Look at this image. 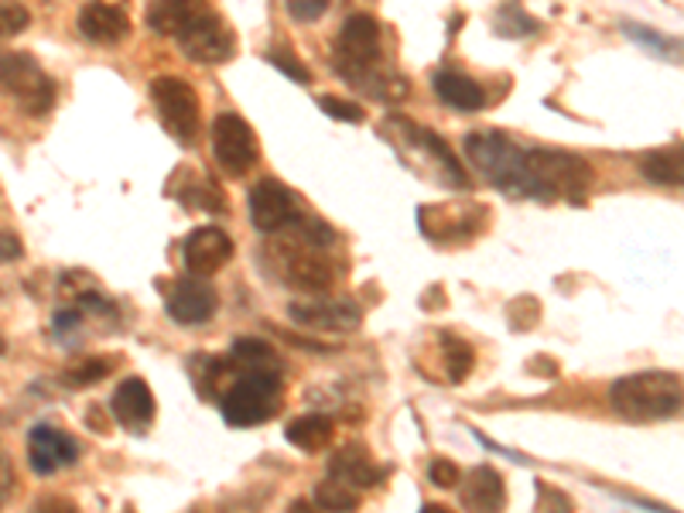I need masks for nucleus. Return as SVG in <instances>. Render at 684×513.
<instances>
[{
	"instance_id": "1",
	"label": "nucleus",
	"mask_w": 684,
	"mask_h": 513,
	"mask_svg": "<svg viewBox=\"0 0 684 513\" xmlns=\"http://www.w3.org/2000/svg\"><path fill=\"white\" fill-rule=\"evenodd\" d=\"M465 158L473 161V168L486 175L489 185H497L500 192L517 199H537V185L527 168V151L510 141L500 130H469L465 134Z\"/></svg>"
},
{
	"instance_id": "2",
	"label": "nucleus",
	"mask_w": 684,
	"mask_h": 513,
	"mask_svg": "<svg viewBox=\"0 0 684 513\" xmlns=\"http://www.w3.org/2000/svg\"><path fill=\"white\" fill-rule=\"evenodd\" d=\"M609 404L626 422H664L684 408V384L674 373H630L609 387Z\"/></svg>"
},
{
	"instance_id": "3",
	"label": "nucleus",
	"mask_w": 684,
	"mask_h": 513,
	"mask_svg": "<svg viewBox=\"0 0 684 513\" xmlns=\"http://www.w3.org/2000/svg\"><path fill=\"white\" fill-rule=\"evenodd\" d=\"M527 168L537 185V199L551 202L558 196L582 202V196L593 189L596 172L585 158L569 151H551V148H531L527 151Z\"/></svg>"
},
{
	"instance_id": "4",
	"label": "nucleus",
	"mask_w": 684,
	"mask_h": 513,
	"mask_svg": "<svg viewBox=\"0 0 684 513\" xmlns=\"http://www.w3.org/2000/svg\"><path fill=\"white\" fill-rule=\"evenodd\" d=\"M223 417L233 428H257L271 422L281 411V373L277 370H250L223 393Z\"/></svg>"
},
{
	"instance_id": "5",
	"label": "nucleus",
	"mask_w": 684,
	"mask_h": 513,
	"mask_svg": "<svg viewBox=\"0 0 684 513\" xmlns=\"http://www.w3.org/2000/svg\"><path fill=\"white\" fill-rule=\"evenodd\" d=\"M271 267L274 274L285 281L288 288L309 291V295H325L328 288L336 285V267L328 264V256L309 243H301L295 237L288 240H274L268 247Z\"/></svg>"
},
{
	"instance_id": "6",
	"label": "nucleus",
	"mask_w": 684,
	"mask_h": 513,
	"mask_svg": "<svg viewBox=\"0 0 684 513\" xmlns=\"http://www.w3.org/2000/svg\"><path fill=\"white\" fill-rule=\"evenodd\" d=\"M0 89L32 116L55 107V79L28 52H0Z\"/></svg>"
},
{
	"instance_id": "7",
	"label": "nucleus",
	"mask_w": 684,
	"mask_h": 513,
	"mask_svg": "<svg viewBox=\"0 0 684 513\" xmlns=\"http://www.w3.org/2000/svg\"><path fill=\"white\" fill-rule=\"evenodd\" d=\"M376 59H381V25L370 14H349L333 49L336 73L352 83H366Z\"/></svg>"
},
{
	"instance_id": "8",
	"label": "nucleus",
	"mask_w": 684,
	"mask_h": 513,
	"mask_svg": "<svg viewBox=\"0 0 684 513\" xmlns=\"http://www.w3.org/2000/svg\"><path fill=\"white\" fill-rule=\"evenodd\" d=\"M151 100L158 107L164 130H169L175 141L192 145L202 127L199 92L192 89V83H185L178 76H158L151 79Z\"/></svg>"
},
{
	"instance_id": "9",
	"label": "nucleus",
	"mask_w": 684,
	"mask_h": 513,
	"mask_svg": "<svg viewBox=\"0 0 684 513\" xmlns=\"http://www.w3.org/2000/svg\"><path fill=\"white\" fill-rule=\"evenodd\" d=\"M212 154L229 178H244L253 172L261 148H257V137L240 113H220L212 121Z\"/></svg>"
},
{
	"instance_id": "10",
	"label": "nucleus",
	"mask_w": 684,
	"mask_h": 513,
	"mask_svg": "<svg viewBox=\"0 0 684 513\" xmlns=\"http://www.w3.org/2000/svg\"><path fill=\"white\" fill-rule=\"evenodd\" d=\"M175 41L188 59L202 62V65L226 62V59H233V52H237V38H233V32L223 25L216 14H212V8L202 11Z\"/></svg>"
},
{
	"instance_id": "11",
	"label": "nucleus",
	"mask_w": 684,
	"mask_h": 513,
	"mask_svg": "<svg viewBox=\"0 0 684 513\" xmlns=\"http://www.w3.org/2000/svg\"><path fill=\"white\" fill-rule=\"evenodd\" d=\"M298 220V196L277 178H261L250 189V223L261 233H277Z\"/></svg>"
},
{
	"instance_id": "12",
	"label": "nucleus",
	"mask_w": 684,
	"mask_h": 513,
	"mask_svg": "<svg viewBox=\"0 0 684 513\" xmlns=\"http://www.w3.org/2000/svg\"><path fill=\"white\" fill-rule=\"evenodd\" d=\"M288 318L315 333H352L360 329L363 312L352 301L339 298H312V301H295L288 309Z\"/></svg>"
},
{
	"instance_id": "13",
	"label": "nucleus",
	"mask_w": 684,
	"mask_h": 513,
	"mask_svg": "<svg viewBox=\"0 0 684 513\" xmlns=\"http://www.w3.org/2000/svg\"><path fill=\"white\" fill-rule=\"evenodd\" d=\"M233 256V240L226 237V229L220 226H199L185 237L182 243V261L192 277H209Z\"/></svg>"
},
{
	"instance_id": "14",
	"label": "nucleus",
	"mask_w": 684,
	"mask_h": 513,
	"mask_svg": "<svg viewBox=\"0 0 684 513\" xmlns=\"http://www.w3.org/2000/svg\"><path fill=\"white\" fill-rule=\"evenodd\" d=\"M79 459V441L65 435L55 425H35L28 435V462L38 476H52L62 465H73Z\"/></svg>"
},
{
	"instance_id": "15",
	"label": "nucleus",
	"mask_w": 684,
	"mask_h": 513,
	"mask_svg": "<svg viewBox=\"0 0 684 513\" xmlns=\"http://www.w3.org/2000/svg\"><path fill=\"white\" fill-rule=\"evenodd\" d=\"M220 309V295L212 285H206V277H185L169 295V318L178 325H202L216 315Z\"/></svg>"
},
{
	"instance_id": "16",
	"label": "nucleus",
	"mask_w": 684,
	"mask_h": 513,
	"mask_svg": "<svg viewBox=\"0 0 684 513\" xmlns=\"http://www.w3.org/2000/svg\"><path fill=\"white\" fill-rule=\"evenodd\" d=\"M113 414L116 422L130 431H145L154 422V393L140 377H127L113 393Z\"/></svg>"
},
{
	"instance_id": "17",
	"label": "nucleus",
	"mask_w": 684,
	"mask_h": 513,
	"mask_svg": "<svg viewBox=\"0 0 684 513\" xmlns=\"http://www.w3.org/2000/svg\"><path fill=\"white\" fill-rule=\"evenodd\" d=\"M79 32L92 45H116L127 38L130 21H127V11L103 4V0H89L79 11Z\"/></svg>"
},
{
	"instance_id": "18",
	"label": "nucleus",
	"mask_w": 684,
	"mask_h": 513,
	"mask_svg": "<svg viewBox=\"0 0 684 513\" xmlns=\"http://www.w3.org/2000/svg\"><path fill=\"white\" fill-rule=\"evenodd\" d=\"M462 503L469 513H500L507 503L503 476L493 465H476L462 483Z\"/></svg>"
},
{
	"instance_id": "19",
	"label": "nucleus",
	"mask_w": 684,
	"mask_h": 513,
	"mask_svg": "<svg viewBox=\"0 0 684 513\" xmlns=\"http://www.w3.org/2000/svg\"><path fill=\"white\" fill-rule=\"evenodd\" d=\"M328 476L339 479L349 489H366V486L381 483L384 470L370 459V452L363 446H346L328 459Z\"/></svg>"
},
{
	"instance_id": "20",
	"label": "nucleus",
	"mask_w": 684,
	"mask_h": 513,
	"mask_svg": "<svg viewBox=\"0 0 684 513\" xmlns=\"http://www.w3.org/2000/svg\"><path fill=\"white\" fill-rule=\"evenodd\" d=\"M432 89H435V97L445 107L462 110V113H476V110L486 107V89L476 79H469L462 73H452V68H442V73H435Z\"/></svg>"
},
{
	"instance_id": "21",
	"label": "nucleus",
	"mask_w": 684,
	"mask_h": 513,
	"mask_svg": "<svg viewBox=\"0 0 684 513\" xmlns=\"http://www.w3.org/2000/svg\"><path fill=\"white\" fill-rule=\"evenodd\" d=\"M202 11H209L206 0H151L148 4V28L158 32V35L178 38Z\"/></svg>"
},
{
	"instance_id": "22",
	"label": "nucleus",
	"mask_w": 684,
	"mask_h": 513,
	"mask_svg": "<svg viewBox=\"0 0 684 513\" xmlns=\"http://www.w3.org/2000/svg\"><path fill=\"white\" fill-rule=\"evenodd\" d=\"M418 223H421V233L432 240H452L456 229H465V233H476L480 223H476V213H465V216H452L445 205H428L418 213Z\"/></svg>"
},
{
	"instance_id": "23",
	"label": "nucleus",
	"mask_w": 684,
	"mask_h": 513,
	"mask_svg": "<svg viewBox=\"0 0 684 513\" xmlns=\"http://www.w3.org/2000/svg\"><path fill=\"white\" fill-rule=\"evenodd\" d=\"M333 431L336 428L325 414H304V417H295V422L285 428V438L301 452H319L333 441Z\"/></svg>"
},
{
	"instance_id": "24",
	"label": "nucleus",
	"mask_w": 684,
	"mask_h": 513,
	"mask_svg": "<svg viewBox=\"0 0 684 513\" xmlns=\"http://www.w3.org/2000/svg\"><path fill=\"white\" fill-rule=\"evenodd\" d=\"M641 175L654 185H684V145L641 158Z\"/></svg>"
},
{
	"instance_id": "25",
	"label": "nucleus",
	"mask_w": 684,
	"mask_h": 513,
	"mask_svg": "<svg viewBox=\"0 0 684 513\" xmlns=\"http://www.w3.org/2000/svg\"><path fill=\"white\" fill-rule=\"evenodd\" d=\"M623 32L636 41L644 45L647 52H654L657 59H664L671 65H684V38H674V35H660L657 28H647V25H633V21H626Z\"/></svg>"
},
{
	"instance_id": "26",
	"label": "nucleus",
	"mask_w": 684,
	"mask_h": 513,
	"mask_svg": "<svg viewBox=\"0 0 684 513\" xmlns=\"http://www.w3.org/2000/svg\"><path fill=\"white\" fill-rule=\"evenodd\" d=\"M229 360H237L244 373L250 370H277V353L257 336H240L233 339V349H229Z\"/></svg>"
},
{
	"instance_id": "27",
	"label": "nucleus",
	"mask_w": 684,
	"mask_h": 513,
	"mask_svg": "<svg viewBox=\"0 0 684 513\" xmlns=\"http://www.w3.org/2000/svg\"><path fill=\"white\" fill-rule=\"evenodd\" d=\"M442 363H445V377L452 384H462L469 377V370H473L476 356H473V346L459 336H442Z\"/></svg>"
},
{
	"instance_id": "28",
	"label": "nucleus",
	"mask_w": 684,
	"mask_h": 513,
	"mask_svg": "<svg viewBox=\"0 0 684 513\" xmlns=\"http://www.w3.org/2000/svg\"><path fill=\"white\" fill-rule=\"evenodd\" d=\"M315 503L328 513H352L357 510V493L349 486H343L339 479L328 476L325 483L315 486Z\"/></svg>"
},
{
	"instance_id": "29",
	"label": "nucleus",
	"mask_w": 684,
	"mask_h": 513,
	"mask_svg": "<svg viewBox=\"0 0 684 513\" xmlns=\"http://www.w3.org/2000/svg\"><path fill=\"white\" fill-rule=\"evenodd\" d=\"M182 199L188 205H196V209H209V213H226V199H223V192L209 178H196L192 185H185Z\"/></svg>"
},
{
	"instance_id": "30",
	"label": "nucleus",
	"mask_w": 684,
	"mask_h": 513,
	"mask_svg": "<svg viewBox=\"0 0 684 513\" xmlns=\"http://www.w3.org/2000/svg\"><path fill=\"white\" fill-rule=\"evenodd\" d=\"M537 28H540L537 21L527 17L517 4H503L500 14H497V32L507 35V38H527V35H534Z\"/></svg>"
},
{
	"instance_id": "31",
	"label": "nucleus",
	"mask_w": 684,
	"mask_h": 513,
	"mask_svg": "<svg viewBox=\"0 0 684 513\" xmlns=\"http://www.w3.org/2000/svg\"><path fill=\"white\" fill-rule=\"evenodd\" d=\"M110 360L107 356H97V360H86L73 370H65V384H73V387H89V384H100L107 373H110Z\"/></svg>"
},
{
	"instance_id": "32",
	"label": "nucleus",
	"mask_w": 684,
	"mask_h": 513,
	"mask_svg": "<svg viewBox=\"0 0 684 513\" xmlns=\"http://www.w3.org/2000/svg\"><path fill=\"white\" fill-rule=\"evenodd\" d=\"M268 62L277 68V73H285L288 79H295V83H312V73L309 68H304V62L291 52V49H271L268 52Z\"/></svg>"
},
{
	"instance_id": "33",
	"label": "nucleus",
	"mask_w": 684,
	"mask_h": 513,
	"mask_svg": "<svg viewBox=\"0 0 684 513\" xmlns=\"http://www.w3.org/2000/svg\"><path fill=\"white\" fill-rule=\"evenodd\" d=\"M32 25V14L21 8V4H8V0H0V38H11L21 35Z\"/></svg>"
},
{
	"instance_id": "34",
	"label": "nucleus",
	"mask_w": 684,
	"mask_h": 513,
	"mask_svg": "<svg viewBox=\"0 0 684 513\" xmlns=\"http://www.w3.org/2000/svg\"><path fill=\"white\" fill-rule=\"evenodd\" d=\"M319 107H322V113L333 116V121H346V124H363L366 121L363 107L339 100V97H319Z\"/></svg>"
},
{
	"instance_id": "35",
	"label": "nucleus",
	"mask_w": 684,
	"mask_h": 513,
	"mask_svg": "<svg viewBox=\"0 0 684 513\" xmlns=\"http://www.w3.org/2000/svg\"><path fill=\"white\" fill-rule=\"evenodd\" d=\"M537 318H540V305H537L534 298H517V301H510L507 322L513 325V329H531Z\"/></svg>"
},
{
	"instance_id": "36",
	"label": "nucleus",
	"mask_w": 684,
	"mask_h": 513,
	"mask_svg": "<svg viewBox=\"0 0 684 513\" xmlns=\"http://www.w3.org/2000/svg\"><path fill=\"white\" fill-rule=\"evenodd\" d=\"M325 11H328V0H288V14L298 25H312Z\"/></svg>"
},
{
	"instance_id": "37",
	"label": "nucleus",
	"mask_w": 684,
	"mask_h": 513,
	"mask_svg": "<svg viewBox=\"0 0 684 513\" xmlns=\"http://www.w3.org/2000/svg\"><path fill=\"white\" fill-rule=\"evenodd\" d=\"M428 479H432V486H438V489H452V486H459L462 473H459V465H456V462L435 459V462L428 465Z\"/></svg>"
},
{
	"instance_id": "38",
	"label": "nucleus",
	"mask_w": 684,
	"mask_h": 513,
	"mask_svg": "<svg viewBox=\"0 0 684 513\" xmlns=\"http://www.w3.org/2000/svg\"><path fill=\"white\" fill-rule=\"evenodd\" d=\"M537 493H540L537 513H572V500L564 497L561 489H551L545 483H537Z\"/></svg>"
},
{
	"instance_id": "39",
	"label": "nucleus",
	"mask_w": 684,
	"mask_h": 513,
	"mask_svg": "<svg viewBox=\"0 0 684 513\" xmlns=\"http://www.w3.org/2000/svg\"><path fill=\"white\" fill-rule=\"evenodd\" d=\"M11 489H14V462L4 449H0V506L8 503Z\"/></svg>"
},
{
	"instance_id": "40",
	"label": "nucleus",
	"mask_w": 684,
	"mask_h": 513,
	"mask_svg": "<svg viewBox=\"0 0 684 513\" xmlns=\"http://www.w3.org/2000/svg\"><path fill=\"white\" fill-rule=\"evenodd\" d=\"M25 253V247H21V240L14 237V233L8 229H0V264H8V261H17V256Z\"/></svg>"
},
{
	"instance_id": "41",
	"label": "nucleus",
	"mask_w": 684,
	"mask_h": 513,
	"mask_svg": "<svg viewBox=\"0 0 684 513\" xmlns=\"http://www.w3.org/2000/svg\"><path fill=\"white\" fill-rule=\"evenodd\" d=\"M35 513H76L73 500H62V497H49V500H38Z\"/></svg>"
},
{
	"instance_id": "42",
	"label": "nucleus",
	"mask_w": 684,
	"mask_h": 513,
	"mask_svg": "<svg viewBox=\"0 0 684 513\" xmlns=\"http://www.w3.org/2000/svg\"><path fill=\"white\" fill-rule=\"evenodd\" d=\"M421 513H452V510L442 506V503H424V506H421Z\"/></svg>"
},
{
	"instance_id": "43",
	"label": "nucleus",
	"mask_w": 684,
	"mask_h": 513,
	"mask_svg": "<svg viewBox=\"0 0 684 513\" xmlns=\"http://www.w3.org/2000/svg\"><path fill=\"white\" fill-rule=\"evenodd\" d=\"M4 349H8V346H4V339H0V356H4Z\"/></svg>"
}]
</instances>
